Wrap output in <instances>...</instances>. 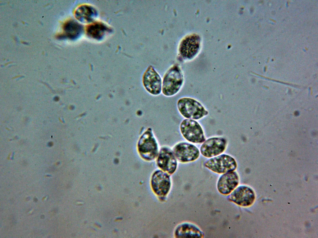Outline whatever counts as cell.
I'll use <instances>...</instances> for the list:
<instances>
[{"label":"cell","instance_id":"6da1fadb","mask_svg":"<svg viewBox=\"0 0 318 238\" xmlns=\"http://www.w3.org/2000/svg\"><path fill=\"white\" fill-rule=\"evenodd\" d=\"M137 150L139 156L145 161H152L156 159L159 152L158 144L151 128H147L139 137Z\"/></svg>","mask_w":318,"mask_h":238},{"label":"cell","instance_id":"7a4b0ae2","mask_svg":"<svg viewBox=\"0 0 318 238\" xmlns=\"http://www.w3.org/2000/svg\"><path fill=\"white\" fill-rule=\"evenodd\" d=\"M184 77L179 68L175 65L170 68L164 76L162 92L166 96H174L180 90L184 82Z\"/></svg>","mask_w":318,"mask_h":238},{"label":"cell","instance_id":"3957f363","mask_svg":"<svg viewBox=\"0 0 318 238\" xmlns=\"http://www.w3.org/2000/svg\"><path fill=\"white\" fill-rule=\"evenodd\" d=\"M177 107L180 114L187 119L198 120L208 113L199 103L190 98L184 97L179 99Z\"/></svg>","mask_w":318,"mask_h":238},{"label":"cell","instance_id":"277c9868","mask_svg":"<svg viewBox=\"0 0 318 238\" xmlns=\"http://www.w3.org/2000/svg\"><path fill=\"white\" fill-rule=\"evenodd\" d=\"M204 165L211 171L218 174L234 171L237 166L236 161L233 157L225 154L207 160L204 163Z\"/></svg>","mask_w":318,"mask_h":238},{"label":"cell","instance_id":"5b68a950","mask_svg":"<svg viewBox=\"0 0 318 238\" xmlns=\"http://www.w3.org/2000/svg\"><path fill=\"white\" fill-rule=\"evenodd\" d=\"M179 128L183 136L190 142L200 143L205 140L202 129L199 124L193 120H184L180 124Z\"/></svg>","mask_w":318,"mask_h":238},{"label":"cell","instance_id":"8992f818","mask_svg":"<svg viewBox=\"0 0 318 238\" xmlns=\"http://www.w3.org/2000/svg\"><path fill=\"white\" fill-rule=\"evenodd\" d=\"M172 150L177 160L181 163L194 161L198 158L200 155L199 150L197 147L186 142L177 143Z\"/></svg>","mask_w":318,"mask_h":238},{"label":"cell","instance_id":"52a82bcc","mask_svg":"<svg viewBox=\"0 0 318 238\" xmlns=\"http://www.w3.org/2000/svg\"><path fill=\"white\" fill-rule=\"evenodd\" d=\"M157 166L169 174H173L178 165L177 160L173 151L169 147L163 146L160 148L156 159Z\"/></svg>","mask_w":318,"mask_h":238},{"label":"cell","instance_id":"ba28073f","mask_svg":"<svg viewBox=\"0 0 318 238\" xmlns=\"http://www.w3.org/2000/svg\"><path fill=\"white\" fill-rule=\"evenodd\" d=\"M142 81L144 88L151 94L157 95L161 93V78L152 66H148L145 71L143 75Z\"/></svg>","mask_w":318,"mask_h":238},{"label":"cell","instance_id":"9c48e42d","mask_svg":"<svg viewBox=\"0 0 318 238\" xmlns=\"http://www.w3.org/2000/svg\"><path fill=\"white\" fill-rule=\"evenodd\" d=\"M151 183L152 190L157 195L166 196L170 187V175L161 170H156L152 175Z\"/></svg>","mask_w":318,"mask_h":238},{"label":"cell","instance_id":"30bf717a","mask_svg":"<svg viewBox=\"0 0 318 238\" xmlns=\"http://www.w3.org/2000/svg\"><path fill=\"white\" fill-rule=\"evenodd\" d=\"M227 145L226 140L218 137L211 138L205 141L200 148V152L204 157L211 158L223 152Z\"/></svg>","mask_w":318,"mask_h":238},{"label":"cell","instance_id":"8fae6325","mask_svg":"<svg viewBox=\"0 0 318 238\" xmlns=\"http://www.w3.org/2000/svg\"><path fill=\"white\" fill-rule=\"evenodd\" d=\"M228 200L237 205L243 207L251 205L255 199L253 190L246 186H240L235 188L229 195Z\"/></svg>","mask_w":318,"mask_h":238},{"label":"cell","instance_id":"7c38bea8","mask_svg":"<svg viewBox=\"0 0 318 238\" xmlns=\"http://www.w3.org/2000/svg\"><path fill=\"white\" fill-rule=\"evenodd\" d=\"M239 181L238 174L234 171L224 174L218 180V190L222 194H229L238 186Z\"/></svg>","mask_w":318,"mask_h":238},{"label":"cell","instance_id":"4fadbf2b","mask_svg":"<svg viewBox=\"0 0 318 238\" xmlns=\"http://www.w3.org/2000/svg\"><path fill=\"white\" fill-rule=\"evenodd\" d=\"M199 45L198 36L195 35L189 36L181 43L179 49L180 53L184 58L191 59L197 53Z\"/></svg>","mask_w":318,"mask_h":238},{"label":"cell","instance_id":"5bb4252c","mask_svg":"<svg viewBox=\"0 0 318 238\" xmlns=\"http://www.w3.org/2000/svg\"><path fill=\"white\" fill-rule=\"evenodd\" d=\"M175 236L177 238H202L204 234L195 225L184 223L178 226L175 231Z\"/></svg>","mask_w":318,"mask_h":238},{"label":"cell","instance_id":"9a60e30c","mask_svg":"<svg viewBox=\"0 0 318 238\" xmlns=\"http://www.w3.org/2000/svg\"><path fill=\"white\" fill-rule=\"evenodd\" d=\"M63 28L64 33L59 36V38L75 39L80 36L83 30L82 26L73 20H70L66 22Z\"/></svg>","mask_w":318,"mask_h":238},{"label":"cell","instance_id":"2e32d148","mask_svg":"<svg viewBox=\"0 0 318 238\" xmlns=\"http://www.w3.org/2000/svg\"><path fill=\"white\" fill-rule=\"evenodd\" d=\"M97 15L95 9L91 6L83 5L79 7L75 11V15L79 21L89 23L93 21Z\"/></svg>","mask_w":318,"mask_h":238},{"label":"cell","instance_id":"e0dca14e","mask_svg":"<svg viewBox=\"0 0 318 238\" xmlns=\"http://www.w3.org/2000/svg\"><path fill=\"white\" fill-rule=\"evenodd\" d=\"M111 30L107 26L100 22H95L89 24L86 29L87 35L89 37L97 40L102 39L106 33Z\"/></svg>","mask_w":318,"mask_h":238},{"label":"cell","instance_id":"ac0fdd59","mask_svg":"<svg viewBox=\"0 0 318 238\" xmlns=\"http://www.w3.org/2000/svg\"><path fill=\"white\" fill-rule=\"evenodd\" d=\"M59 99L58 97L57 96L56 97H55L54 98V100L56 101H58L59 100Z\"/></svg>","mask_w":318,"mask_h":238}]
</instances>
